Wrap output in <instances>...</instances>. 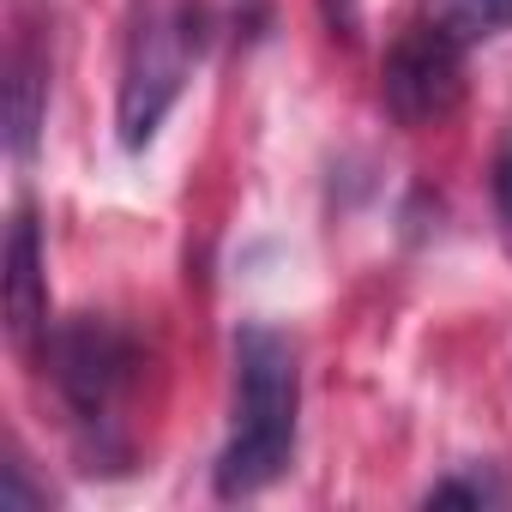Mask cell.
Here are the masks:
<instances>
[{"mask_svg":"<svg viewBox=\"0 0 512 512\" xmlns=\"http://www.w3.org/2000/svg\"><path fill=\"white\" fill-rule=\"evenodd\" d=\"M464 55L470 43L452 37L434 13L422 25H410L392 49H386V67H380V103L398 127H440L458 115L464 103Z\"/></svg>","mask_w":512,"mask_h":512,"instance_id":"4","label":"cell"},{"mask_svg":"<svg viewBox=\"0 0 512 512\" xmlns=\"http://www.w3.org/2000/svg\"><path fill=\"white\" fill-rule=\"evenodd\" d=\"M43 115H49V55H43V43L25 37L7 61V151H13V163L37 157Z\"/></svg>","mask_w":512,"mask_h":512,"instance_id":"6","label":"cell"},{"mask_svg":"<svg viewBox=\"0 0 512 512\" xmlns=\"http://www.w3.org/2000/svg\"><path fill=\"white\" fill-rule=\"evenodd\" d=\"M139 338L127 326H115L109 314H73L61 326L43 332V368L61 392V404L73 410V422L85 434H97V446L115 428L121 398L139 380Z\"/></svg>","mask_w":512,"mask_h":512,"instance_id":"3","label":"cell"},{"mask_svg":"<svg viewBox=\"0 0 512 512\" xmlns=\"http://www.w3.org/2000/svg\"><path fill=\"white\" fill-rule=\"evenodd\" d=\"M205 49V13L193 0H169V7L145 13L133 43H127V61H121V91H115V139L121 151H145L169 109L181 103L187 79H193V61Z\"/></svg>","mask_w":512,"mask_h":512,"instance_id":"2","label":"cell"},{"mask_svg":"<svg viewBox=\"0 0 512 512\" xmlns=\"http://www.w3.org/2000/svg\"><path fill=\"white\" fill-rule=\"evenodd\" d=\"M296 410H302L296 344L260 320H247L235 332V416H229V440L211 464V488L223 500H247L290 470Z\"/></svg>","mask_w":512,"mask_h":512,"instance_id":"1","label":"cell"},{"mask_svg":"<svg viewBox=\"0 0 512 512\" xmlns=\"http://www.w3.org/2000/svg\"><path fill=\"white\" fill-rule=\"evenodd\" d=\"M434 19L464 43H488L512 25V0H434Z\"/></svg>","mask_w":512,"mask_h":512,"instance_id":"7","label":"cell"},{"mask_svg":"<svg viewBox=\"0 0 512 512\" xmlns=\"http://www.w3.org/2000/svg\"><path fill=\"white\" fill-rule=\"evenodd\" d=\"M0 290H7V332L19 344L43 338L49 332V272H43V229H37V211L19 205L13 211V229H7V260H0Z\"/></svg>","mask_w":512,"mask_h":512,"instance_id":"5","label":"cell"},{"mask_svg":"<svg viewBox=\"0 0 512 512\" xmlns=\"http://www.w3.org/2000/svg\"><path fill=\"white\" fill-rule=\"evenodd\" d=\"M422 500H428V506H500V500H506V482H500L488 464H464V470L428 482Z\"/></svg>","mask_w":512,"mask_h":512,"instance_id":"8","label":"cell"},{"mask_svg":"<svg viewBox=\"0 0 512 512\" xmlns=\"http://www.w3.org/2000/svg\"><path fill=\"white\" fill-rule=\"evenodd\" d=\"M494 211L512 229V133L500 139V157H494Z\"/></svg>","mask_w":512,"mask_h":512,"instance_id":"9","label":"cell"},{"mask_svg":"<svg viewBox=\"0 0 512 512\" xmlns=\"http://www.w3.org/2000/svg\"><path fill=\"white\" fill-rule=\"evenodd\" d=\"M320 13H326V31L332 37H356V25H362V7H356V0H320Z\"/></svg>","mask_w":512,"mask_h":512,"instance_id":"10","label":"cell"}]
</instances>
